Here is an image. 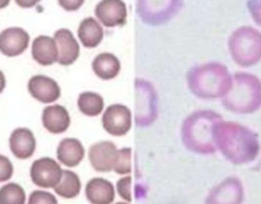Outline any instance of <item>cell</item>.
I'll return each instance as SVG.
<instances>
[{"label":"cell","instance_id":"6da1fadb","mask_svg":"<svg viewBox=\"0 0 261 204\" xmlns=\"http://www.w3.org/2000/svg\"><path fill=\"white\" fill-rule=\"evenodd\" d=\"M217 150L234 164L251 163L260 152V142L252 130L238 122L217 121L213 126Z\"/></svg>","mask_w":261,"mask_h":204},{"label":"cell","instance_id":"7a4b0ae2","mask_svg":"<svg viewBox=\"0 0 261 204\" xmlns=\"http://www.w3.org/2000/svg\"><path fill=\"white\" fill-rule=\"evenodd\" d=\"M190 91L200 99L223 98L232 86V76L221 62H208L191 68L187 74Z\"/></svg>","mask_w":261,"mask_h":204},{"label":"cell","instance_id":"3957f363","mask_svg":"<svg viewBox=\"0 0 261 204\" xmlns=\"http://www.w3.org/2000/svg\"><path fill=\"white\" fill-rule=\"evenodd\" d=\"M221 115L213 111H197L186 119L181 126V142L190 151L209 155L216 152L213 126L220 121Z\"/></svg>","mask_w":261,"mask_h":204},{"label":"cell","instance_id":"277c9868","mask_svg":"<svg viewBox=\"0 0 261 204\" xmlns=\"http://www.w3.org/2000/svg\"><path fill=\"white\" fill-rule=\"evenodd\" d=\"M226 110L235 113H253L261 107V81L256 76L238 72L230 91L222 98Z\"/></svg>","mask_w":261,"mask_h":204},{"label":"cell","instance_id":"5b68a950","mask_svg":"<svg viewBox=\"0 0 261 204\" xmlns=\"http://www.w3.org/2000/svg\"><path fill=\"white\" fill-rule=\"evenodd\" d=\"M228 51L239 66L256 65L261 60V31L251 26L239 27L228 38Z\"/></svg>","mask_w":261,"mask_h":204},{"label":"cell","instance_id":"8992f818","mask_svg":"<svg viewBox=\"0 0 261 204\" xmlns=\"http://www.w3.org/2000/svg\"><path fill=\"white\" fill-rule=\"evenodd\" d=\"M183 0H137V15L146 25L169 22L180 11Z\"/></svg>","mask_w":261,"mask_h":204},{"label":"cell","instance_id":"52a82bcc","mask_svg":"<svg viewBox=\"0 0 261 204\" xmlns=\"http://www.w3.org/2000/svg\"><path fill=\"white\" fill-rule=\"evenodd\" d=\"M157 117V94L153 86L144 80L136 81V122L148 126Z\"/></svg>","mask_w":261,"mask_h":204},{"label":"cell","instance_id":"ba28073f","mask_svg":"<svg viewBox=\"0 0 261 204\" xmlns=\"http://www.w3.org/2000/svg\"><path fill=\"white\" fill-rule=\"evenodd\" d=\"M63 169L57 160L51 157H41L32 164L30 178L33 184L41 189H54L59 184Z\"/></svg>","mask_w":261,"mask_h":204},{"label":"cell","instance_id":"9c48e42d","mask_svg":"<svg viewBox=\"0 0 261 204\" xmlns=\"http://www.w3.org/2000/svg\"><path fill=\"white\" fill-rule=\"evenodd\" d=\"M102 126L110 135H125L132 129V112L124 104L107 107L102 116Z\"/></svg>","mask_w":261,"mask_h":204},{"label":"cell","instance_id":"30bf717a","mask_svg":"<svg viewBox=\"0 0 261 204\" xmlns=\"http://www.w3.org/2000/svg\"><path fill=\"white\" fill-rule=\"evenodd\" d=\"M28 91L36 100L43 104L55 103L62 94L59 83L43 74L33 76L30 78L28 82Z\"/></svg>","mask_w":261,"mask_h":204},{"label":"cell","instance_id":"8fae6325","mask_svg":"<svg viewBox=\"0 0 261 204\" xmlns=\"http://www.w3.org/2000/svg\"><path fill=\"white\" fill-rule=\"evenodd\" d=\"M95 17L106 27L123 26L127 21V7L123 0H101L95 7Z\"/></svg>","mask_w":261,"mask_h":204},{"label":"cell","instance_id":"7c38bea8","mask_svg":"<svg viewBox=\"0 0 261 204\" xmlns=\"http://www.w3.org/2000/svg\"><path fill=\"white\" fill-rule=\"evenodd\" d=\"M30 37L22 27H8L0 33V52L7 57L20 56L29 47Z\"/></svg>","mask_w":261,"mask_h":204},{"label":"cell","instance_id":"4fadbf2b","mask_svg":"<svg viewBox=\"0 0 261 204\" xmlns=\"http://www.w3.org/2000/svg\"><path fill=\"white\" fill-rule=\"evenodd\" d=\"M243 199V185L238 178L231 177L212 190L206 204H242Z\"/></svg>","mask_w":261,"mask_h":204},{"label":"cell","instance_id":"5bb4252c","mask_svg":"<svg viewBox=\"0 0 261 204\" xmlns=\"http://www.w3.org/2000/svg\"><path fill=\"white\" fill-rule=\"evenodd\" d=\"M116 155H118V148L110 141H102L97 142L89 148V163L93 169L97 172L114 171V165L116 161Z\"/></svg>","mask_w":261,"mask_h":204},{"label":"cell","instance_id":"9a60e30c","mask_svg":"<svg viewBox=\"0 0 261 204\" xmlns=\"http://www.w3.org/2000/svg\"><path fill=\"white\" fill-rule=\"evenodd\" d=\"M54 39L57 42L59 57L58 62L63 66L72 65L80 56V45L74 38L71 30L59 29L54 34Z\"/></svg>","mask_w":261,"mask_h":204},{"label":"cell","instance_id":"2e32d148","mask_svg":"<svg viewBox=\"0 0 261 204\" xmlns=\"http://www.w3.org/2000/svg\"><path fill=\"white\" fill-rule=\"evenodd\" d=\"M9 148L17 159L25 160L34 155L37 148L36 137L27 127H17L9 137Z\"/></svg>","mask_w":261,"mask_h":204},{"label":"cell","instance_id":"e0dca14e","mask_svg":"<svg viewBox=\"0 0 261 204\" xmlns=\"http://www.w3.org/2000/svg\"><path fill=\"white\" fill-rule=\"evenodd\" d=\"M42 124L51 134H62L68 130L71 125V116L65 107L59 104L47 106L42 112Z\"/></svg>","mask_w":261,"mask_h":204},{"label":"cell","instance_id":"ac0fdd59","mask_svg":"<svg viewBox=\"0 0 261 204\" xmlns=\"http://www.w3.org/2000/svg\"><path fill=\"white\" fill-rule=\"evenodd\" d=\"M32 56L42 66H50L58 62L59 51L55 39L47 36H39L33 41Z\"/></svg>","mask_w":261,"mask_h":204},{"label":"cell","instance_id":"d6986e66","mask_svg":"<svg viewBox=\"0 0 261 204\" xmlns=\"http://www.w3.org/2000/svg\"><path fill=\"white\" fill-rule=\"evenodd\" d=\"M85 156V148L83 143L76 138H64L60 141L57 148L58 161L68 168H74L83 161Z\"/></svg>","mask_w":261,"mask_h":204},{"label":"cell","instance_id":"ffe728a7","mask_svg":"<svg viewBox=\"0 0 261 204\" xmlns=\"http://www.w3.org/2000/svg\"><path fill=\"white\" fill-rule=\"evenodd\" d=\"M85 196L92 204H111L115 199V189L110 181L95 177L86 184Z\"/></svg>","mask_w":261,"mask_h":204},{"label":"cell","instance_id":"44dd1931","mask_svg":"<svg viewBox=\"0 0 261 204\" xmlns=\"http://www.w3.org/2000/svg\"><path fill=\"white\" fill-rule=\"evenodd\" d=\"M79 41L86 48H95L103 41V27L97 18L86 17L79 25Z\"/></svg>","mask_w":261,"mask_h":204},{"label":"cell","instance_id":"7402d4cb","mask_svg":"<svg viewBox=\"0 0 261 204\" xmlns=\"http://www.w3.org/2000/svg\"><path fill=\"white\" fill-rule=\"evenodd\" d=\"M92 68L94 74L98 78L105 81H110L120 73V60L110 52H103L99 53L94 57L92 62Z\"/></svg>","mask_w":261,"mask_h":204},{"label":"cell","instance_id":"603a6c76","mask_svg":"<svg viewBox=\"0 0 261 204\" xmlns=\"http://www.w3.org/2000/svg\"><path fill=\"white\" fill-rule=\"evenodd\" d=\"M55 194L60 198L73 199L80 194L81 191V181L74 172L65 169L63 171V176L60 178L59 184L54 187Z\"/></svg>","mask_w":261,"mask_h":204},{"label":"cell","instance_id":"cb8c5ba5","mask_svg":"<svg viewBox=\"0 0 261 204\" xmlns=\"http://www.w3.org/2000/svg\"><path fill=\"white\" fill-rule=\"evenodd\" d=\"M77 107L83 115L88 117H95L102 113L105 108V100L101 95L93 91L81 92L77 98Z\"/></svg>","mask_w":261,"mask_h":204},{"label":"cell","instance_id":"d4e9b609","mask_svg":"<svg viewBox=\"0 0 261 204\" xmlns=\"http://www.w3.org/2000/svg\"><path fill=\"white\" fill-rule=\"evenodd\" d=\"M27 194L18 184H7L0 187V204H25Z\"/></svg>","mask_w":261,"mask_h":204},{"label":"cell","instance_id":"484cf974","mask_svg":"<svg viewBox=\"0 0 261 204\" xmlns=\"http://www.w3.org/2000/svg\"><path fill=\"white\" fill-rule=\"evenodd\" d=\"M132 171V150L129 147H124L118 150L116 161L114 165V172L118 175L127 176Z\"/></svg>","mask_w":261,"mask_h":204},{"label":"cell","instance_id":"4316f807","mask_svg":"<svg viewBox=\"0 0 261 204\" xmlns=\"http://www.w3.org/2000/svg\"><path fill=\"white\" fill-rule=\"evenodd\" d=\"M28 204H59L55 195L45 190H36L30 194Z\"/></svg>","mask_w":261,"mask_h":204},{"label":"cell","instance_id":"83f0119b","mask_svg":"<svg viewBox=\"0 0 261 204\" xmlns=\"http://www.w3.org/2000/svg\"><path fill=\"white\" fill-rule=\"evenodd\" d=\"M130 186H132V178H130L129 176H125V177L120 178V180L116 182V191H118V194L120 195V198H123L125 201H128V203L132 200Z\"/></svg>","mask_w":261,"mask_h":204},{"label":"cell","instance_id":"f1b7e54d","mask_svg":"<svg viewBox=\"0 0 261 204\" xmlns=\"http://www.w3.org/2000/svg\"><path fill=\"white\" fill-rule=\"evenodd\" d=\"M13 176V165L7 156L0 155V182L11 180Z\"/></svg>","mask_w":261,"mask_h":204},{"label":"cell","instance_id":"f546056e","mask_svg":"<svg viewBox=\"0 0 261 204\" xmlns=\"http://www.w3.org/2000/svg\"><path fill=\"white\" fill-rule=\"evenodd\" d=\"M248 9L256 25L261 26V0H249Z\"/></svg>","mask_w":261,"mask_h":204},{"label":"cell","instance_id":"4dcf8cb0","mask_svg":"<svg viewBox=\"0 0 261 204\" xmlns=\"http://www.w3.org/2000/svg\"><path fill=\"white\" fill-rule=\"evenodd\" d=\"M85 0H58L59 6L67 12H74L83 7Z\"/></svg>","mask_w":261,"mask_h":204},{"label":"cell","instance_id":"1f68e13d","mask_svg":"<svg viewBox=\"0 0 261 204\" xmlns=\"http://www.w3.org/2000/svg\"><path fill=\"white\" fill-rule=\"evenodd\" d=\"M16 4L21 8H33L41 2V0H15Z\"/></svg>","mask_w":261,"mask_h":204},{"label":"cell","instance_id":"d6a6232c","mask_svg":"<svg viewBox=\"0 0 261 204\" xmlns=\"http://www.w3.org/2000/svg\"><path fill=\"white\" fill-rule=\"evenodd\" d=\"M7 86V80H6V76H4V73L2 71H0V94L4 91V89H6Z\"/></svg>","mask_w":261,"mask_h":204},{"label":"cell","instance_id":"836d02e7","mask_svg":"<svg viewBox=\"0 0 261 204\" xmlns=\"http://www.w3.org/2000/svg\"><path fill=\"white\" fill-rule=\"evenodd\" d=\"M9 3H11V0H0V9L8 7Z\"/></svg>","mask_w":261,"mask_h":204},{"label":"cell","instance_id":"e575fe53","mask_svg":"<svg viewBox=\"0 0 261 204\" xmlns=\"http://www.w3.org/2000/svg\"><path fill=\"white\" fill-rule=\"evenodd\" d=\"M116 204H129L128 201H120V203H116Z\"/></svg>","mask_w":261,"mask_h":204}]
</instances>
